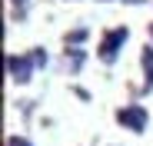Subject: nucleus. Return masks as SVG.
Returning a JSON list of instances; mask_svg holds the SVG:
<instances>
[{"instance_id":"obj_1","label":"nucleus","mask_w":153,"mask_h":146,"mask_svg":"<svg viewBox=\"0 0 153 146\" xmlns=\"http://www.w3.org/2000/svg\"><path fill=\"white\" fill-rule=\"evenodd\" d=\"M126 37H130V30H126V27H113V30H107L103 33V40H100V60H103V63H113L117 57H120V46L126 43Z\"/></svg>"},{"instance_id":"obj_2","label":"nucleus","mask_w":153,"mask_h":146,"mask_svg":"<svg viewBox=\"0 0 153 146\" xmlns=\"http://www.w3.org/2000/svg\"><path fill=\"white\" fill-rule=\"evenodd\" d=\"M146 110L140 106V103H126V106H120L117 110V123L123 126V130H130V133H143L146 130Z\"/></svg>"},{"instance_id":"obj_3","label":"nucleus","mask_w":153,"mask_h":146,"mask_svg":"<svg viewBox=\"0 0 153 146\" xmlns=\"http://www.w3.org/2000/svg\"><path fill=\"white\" fill-rule=\"evenodd\" d=\"M33 66H37V60L27 53V57H7V70H10V80H17V83H27L30 77H33Z\"/></svg>"},{"instance_id":"obj_4","label":"nucleus","mask_w":153,"mask_h":146,"mask_svg":"<svg viewBox=\"0 0 153 146\" xmlns=\"http://www.w3.org/2000/svg\"><path fill=\"white\" fill-rule=\"evenodd\" d=\"M143 70H146V90H153V50L143 46Z\"/></svg>"},{"instance_id":"obj_5","label":"nucleus","mask_w":153,"mask_h":146,"mask_svg":"<svg viewBox=\"0 0 153 146\" xmlns=\"http://www.w3.org/2000/svg\"><path fill=\"white\" fill-rule=\"evenodd\" d=\"M7 146H33V143H30V139H23V136H10Z\"/></svg>"},{"instance_id":"obj_6","label":"nucleus","mask_w":153,"mask_h":146,"mask_svg":"<svg viewBox=\"0 0 153 146\" xmlns=\"http://www.w3.org/2000/svg\"><path fill=\"white\" fill-rule=\"evenodd\" d=\"M150 40H153V23H150Z\"/></svg>"},{"instance_id":"obj_7","label":"nucleus","mask_w":153,"mask_h":146,"mask_svg":"<svg viewBox=\"0 0 153 146\" xmlns=\"http://www.w3.org/2000/svg\"><path fill=\"white\" fill-rule=\"evenodd\" d=\"M13 4H27V0H13Z\"/></svg>"}]
</instances>
